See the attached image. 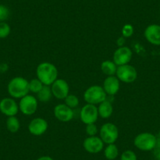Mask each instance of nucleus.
<instances>
[{"mask_svg":"<svg viewBox=\"0 0 160 160\" xmlns=\"http://www.w3.org/2000/svg\"><path fill=\"white\" fill-rule=\"evenodd\" d=\"M11 28L7 22H0V38H6L10 35Z\"/></svg>","mask_w":160,"mask_h":160,"instance_id":"24","label":"nucleus"},{"mask_svg":"<svg viewBox=\"0 0 160 160\" xmlns=\"http://www.w3.org/2000/svg\"><path fill=\"white\" fill-rule=\"evenodd\" d=\"M115 76L118 78L120 82L125 83H132L138 78V71L130 64L118 66Z\"/></svg>","mask_w":160,"mask_h":160,"instance_id":"6","label":"nucleus"},{"mask_svg":"<svg viewBox=\"0 0 160 160\" xmlns=\"http://www.w3.org/2000/svg\"><path fill=\"white\" fill-rule=\"evenodd\" d=\"M158 137H159V139H160V130H159V132H158Z\"/></svg>","mask_w":160,"mask_h":160,"instance_id":"33","label":"nucleus"},{"mask_svg":"<svg viewBox=\"0 0 160 160\" xmlns=\"http://www.w3.org/2000/svg\"><path fill=\"white\" fill-rule=\"evenodd\" d=\"M0 75H1V74H0Z\"/></svg>","mask_w":160,"mask_h":160,"instance_id":"34","label":"nucleus"},{"mask_svg":"<svg viewBox=\"0 0 160 160\" xmlns=\"http://www.w3.org/2000/svg\"><path fill=\"white\" fill-rule=\"evenodd\" d=\"M104 157L108 160H115L118 156V148L115 144H107L104 150Z\"/></svg>","mask_w":160,"mask_h":160,"instance_id":"20","label":"nucleus"},{"mask_svg":"<svg viewBox=\"0 0 160 160\" xmlns=\"http://www.w3.org/2000/svg\"><path fill=\"white\" fill-rule=\"evenodd\" d=\"M133 32L134 29L133 25L130 24H126L122 28V36H123L124 38H130L133 35Z\"/></svg>","mask_w":160,"mask_h":160,"instance_id":"27","label":"nucleus"},{"mask_svg":"<svg viewBox=\"0 0 160 160\" xmlns=\"http://www.w3.org/2000/svg\"><path fill=\"white\" fill-rule=\"evenodd\" d=\"M152 151H153V155L155 159L160 160V139L158 140L155 148Z\"/></svg>","mask_w":160,"mask_h":160,"instance_id":"29","label":"nucleus"},{"mask_svg":"<svg viewBox=\"0 0 160 160\" xmlns=\"http://www.w3.org/2000/svg\"><path fill=\"white\" fill-rule=\"evenodd\" d=\"M86 133L89 137L97 136V133H98V128L95 123H90L86 125Z\"/></svg>","mask_w":160,"mask_h":160,"instance_id":"28","label":"nucleus"},{"mask_svg":"<svg viewBox=\"0 0 160 160\" xmlns=\"http://www.w3.org/2000/svg\"><path fill=\"white\" fill-rule=\"evenodd\" d=\"M0 112L7 117L16 116L19 112V105L12 98H4L0 101Z\"/></svg>","mask_w":160,"mask_h":160,"instance_id":"10","label":"nucleus"},{"mask_svg":"<svg viewBox=\"0 0 160 160\" xmlns=\"http://www.w3.org/2000/svg\"><path fill=\"white\" fill-rule=\"evenodd\" d=\"M107 93L102 87L98 85H93L87 88L83 93L84 101L87 104L97 105L107 99Z\"/></svg>","mask_w":160,"mask_h":160,"instance_id":"4","label":"nucleus"},{"mask_svg":"<svg viewBox=\"0 0 160 160\" xmlns=\"http://www.w3.org/2000/svg\"><path fill=\"white\" fill-rule=\"evenodd\" d=\"M99 116L102 118H108L113 113V106L111 101L105 100L104 101L98 104V107Z\"/></svg>","mask_w":160,"mask_h":160,"instance_id":"17","label":"nucleus"},{"mask_svg":"<svg viewBox=\"0 0 160 160\" xmlns=\"http://www.w3.org/2000/svg\"><path fill=\"white\" fill-rule=\"evenodd\" d=\"M6 125H7V128L8 131L13 133H15L19 131L20 127H21V123H20L19 119L16 116L7 117Z\"/></svg>","mask_w":160,"mask_h":160,"instance_id":"21","label":"nucleus"},{"mask_svg":"<svg viewBox=\"0 0 160 160\" xmlns=\"http://www.w3.org/2000/svg\"><path fill=\"white\" fill-rule=\"evenodd\" d=\"M133 58V52L128 47H118L113 54V61L117 66L128 64Z\"/></svg>","mask_w":160,"mask_h":160,"instance_id":"9","label":"nucleus"},{"mask_svg":"<svg viewBox=\"0 0 160 160\" xmlns=\"http://www.w3.org/2000/svg\"><path fill=\"white\" fill-rule=\"evenodd\" d=\"M157 141L158 139L153 133L144 132L135 137L133 140V144L139 150L143 152H149L155 148Z\"/></svg>","mask_w":160,"mask_h":160,"instance_id":"3","label":"nucleus"},{"mask_svg":"<svg viewBox=\"0 0 160 160\" xmlns=\"http://www.w3.org/2000/svg\"><path fill=\"white\" fill-rule=\"evenodd\" d=\"M146 40L154 46H160V25L152 24L148 26L144 32Z\"/></svg>","mask_w":160,"mask_h":160,"instance_id":"15","label":"nucleus"},{"mask_svg":"<svg viewBox=\"0 0 160 160\" xmlns=\"http://www.w3.org/2000/svg\"><path fill=\"white\" fill-rule=\"evenodd\" d=\"M52 97H53V93H52L50 86L44 85L42 87V88L41 89V90L37 93V99L40 102H48V101H50L51 100Z\"/></svg>","mask_w":160,"mask_h":160,"instance_id":"19","label":"nucleus"},{"mask_svg":"<svg viewBox=\"0 0 160 160\" xmlns=\"http://www.w3.org/2000/svg\"><path fill=\"white\" fill-rule=\"evenodd\" d=\"M53 114L55 118L62 122H70L74 118L73 109L69 108L65 104H59L55 106Z\"/></svg>","mask_w":160,"mask_h":160,"instance_id":"14","label":"nucleus"},{"mask_svg":"<svg viewBox=\"0 0 160 160\" xmlns=\"http://www.w3.org/2000/svg\"><path fill=\"white\" fill-rule=\"evenodd\" d=\"M48 127L49 125L47 120L41 117H38L33 118L29 122L28 128L31 134L34 136H41L47 132Z\"/></svg>","mask_w":160,"mask_h":160,"instance_id":"12","label":"nucleus"},{"mask_svg":"<svg viewBox=\"0 0 160 160\" xmlns=\"http://www.w3.org/2000/svg\"><path fill=\"white\" fill-rule=\"evenodd\" d=\"M99 114L98 107L94 104H87L80 111V119L84 124L95 123L98 121Z\"/></svg>","mask_w":160,"mask_h":160,"instance_id":"8","label":"nucleus"},{"mask_svg":"<svg viewBox=\"0 0 160 160\" xmlns=\"http://www.w3.org/2000/svg\"><path fill=\"white\" fill-rule=\"evenodd\" d=\"M108 96L114 97L118 93L120 89V81L115 75L107 76L102 86Z\"/></svg>","mask_w":160,"mask_h":160,"instance_id":"16","label":"nucleus"},{"mask_svg":"<svg viewBox=\"0 0 160 160\" xmlns=\"http://www.w3.org/2000/svg\"><path fill=\"white\" fill-rule=\"evenodd\" d=\"M100 138L106 144H115L118 138V128L112 122H106L100 129Z\"/></svg>","mask_w":160,"mask_h":160,"instance_id":"5","label":"nucleus"},{"mask_svg":"<svg viewBox=\"0 0 160 160\" xmlns=\"http://www.w3.org/2000/svg\"><path fill=\"white\" fill-rule=\"evenodd\" d=\"M36 76L43 85L51 86L58 78V70L54 64L45 61L37 66Z\"/></svg>","mask_w":160,"mask_h":160,"instance_id":"1","label":"nucleus"},{"mask_svg":"<svg viewBox=\"0 0 160 160\" xmlns=\"http://www.w3.org/2000/svg\"><path fill=\"white\" fill-rule=\"evenodd\" d=\"M104 143L100 137H88L83 141V148L90 154H97L104 149Z\"/></svg>","mask_w":160,"mask_h":160,"instance_id":"13","label":"nucleus"},{"mask_svg":"<svg viewBox=\"0 0 160 160\" xmlns=\"http://www.w3.org/2000/svg\"><path fill=\"white\" fill-rule=\"evenodd\" d=\"M120 160H138V156L133 151L126 150L120 156Z\"/></svg>","mask_w":160,"mask_h":160,"instance_id":"25","label":"nucleus"},{"mask_svg":"<svg viewBox=\"0 0 160 160\" xmlns=\"http://www.w3.org/2000/svg\"><path fill=\"white\" fill-rule=\"evenodd\" d=\"M29 81L24 77L17 76L11 78L7 85V91L10 98L21 99L29 93Z\"/></svg>","mask_w":160,"mask_h":160,"instance_id":"2","label":"nucleus"},{"mask_svg":"<svg viewBox=\"0 0 160 160\" xmlns=\"http://www.w3.org/2000/svg\"><path fill=\"white\" fill-rule=\"evenodd\" d=\"M50 87L53 96L58 100H64V98L69 94V85L63 78H58Z\"/></svg>","mask_w":160,"mask_h":160,"instance_id":"11","label":"nucleus"},{"mask_svg":"<svg viewBox=\"0 0 160 160\" xmlns=\"http://www.w3.org/2000/svg\"><path fill=\"white\" fill-rule=\"evenodd\" d=\"M36 160H54L52 157L48 156V155H43V156L39 157L38 158H37Z\"/></svg>","mask_w":160,"mask_h":160,"instance_id":"32","label":"nucleus"},{"mask_svg":"<svg viewBox=\"0 0 160 160\" xmlns=\"http://www.w3.org/2000/svg\"><path fill=\"white\" fill-rule=\"evenodd\" d=\"M43 86L44 85L42 84V82L38 78H32V80L29 81L28 83L29 92H32V93L37 94L41 90Z\"/></svg>","mask_w":160,"mask_h":160,"instance_id":"22","label":"nucleus"},{"mask_svg":"<svg viewBox=\"0 0 160 160\" xmlns=\"http://www.w3.org/2000/svg\"><path fill=\"white\" fill-rule=\"evenodd\" d=\"M64 104L71 108H75L79 105V99L74 94H68L64 98Z\"/></svg>","mask_w":160,"mask_h":160,"instance_id":"23","label":"nucleus"},{"mask_svg":"<svg viewBox=\"0 0 160 160\" xmlns=\"http://www.w3.org/2000/svg\"><path fill=\"white\" fill-rule=\"evenodd\" d=\"M19 111L24 115H32L38 109V99L33 95L27 94L20 99Z\"/></svg>","mask_w":160,"mask_h":160,"instance_id":"7","label":"nucleus"},{"mask_svg":"<svg viewBox=\"0 0 160 160\" xmlns=\"http://www.w3.org/2000/svg\"><path fill=\"white\" fill-rule=\"evenodd\" d=\"M126 38H124L123 36H120L119 38H118V39L116 40V44L118 47H123L124 44H125V39Z\"/></svg>","mask_w":160,"mask_h":160,"instance_id":"31","label":"nucleus"},{"mask_svg":"<svg viewBox=\"0 0 160 160\" xmlns=\"http://www.w3.org/2000/svg\"><path fill=\"white\" fill-rule=\"evenodd\" d=\"M10 16V10L5 5L0 4V22H4Z\"/></svg>","mask_w":160,"mask_h":160,"instance_id":"26","label":"nucleus"},{"mask_svg":"<svg viewBox=\"0 0 160 160\" xmlns=\"http://www.w3.org/2000/svg\"><path fill=\"white\" fill-rule=\"evenodd\" d=\"M9 69V65L7 63H1L0 64V74H3L7 72Z\"/></svg>","mask_w":160,"mask_h":160,"instance_id":"30","label":"nucleus"},{"mask_svg":"<svg viewBox=\"0 0 160 160\" xmlns=\"http://www.w3.org/2000/svg\"><path fill=\"white\" fill-rule=\"evenodd\" d=\"M117 68H118V66L115 64V63L113 61H110V60H106V61H103L101 64V72L107 76L115 75L117 72Z\"/></svg>","mask_w":160,"mask_h":160,"instance_id":"18","label":"nucleus"}]
</instances>
